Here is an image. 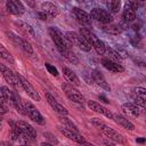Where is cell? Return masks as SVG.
I'll return each mask as SVG.
<instances>
[{
  "label": "cell",
  "mask_w": 146,
  "mask_h": 146,
  "mask_svg": "<svg viewBox=\"0 0 146 146\" xmlns=\"http://www.w3.org/2000/svg\"><path fill=\"white\" fill-rule=\"evenodd\" d=\"M144 141H145L144 138H139V139H137V143H144Z\"/></svg>",
  "instance_id": "ab89813d"
},
{
  "label": "cell",
  "mask_w": 146,
  "mask_h": 146,
  "mask_svg": "<svg viewBox=\"0 0 146 146\" xmlns=\"http://www.w3.org/2000/svg\"><path fill=\"white\" fill-rule=\"evenodd\" d=\"M21 48H22L25 52H27V54H33V48H32V46H31V44H30V42H29V41H26L25 39H22Z\"/></svg>",
  "instance_id": "f1b7e54d"
},
{
  "label": "cell",
  "mask_w": 146,
  "mask_h": 146,
  "mask_svg": "<svg viewBox=\"0 0 146 146\" xmlns=\"http://www.w3.org/2000/svg\"><path fill=\"white\" fill-rule=\"evenodd\" d=\"M0 146H13L10 141H0Z\"/></svg>",
  "instance_id": "d590c367"
},
{
  "label": "cell",
  "mask_w": 146,
  "mask_h": 146,
  "mask_svg": "<svg viewBox=\"0 0 146 146\" xmlns=\"http://www.w3.org/2000/svg\"><path fill=\"white\" fill-rule=\"evenodd\" d=\"M41 146H56V145H54L51 143H41Z\"/></svg>",
  "instance_id": "74e56055"
},
{
  "label": "cell",
  "mask_w": 146,
  "mask_h": 146,
  "mask_svg": "<svg viewBox=\"0 0 146 146\" xmlns=\"http://www.w3.org/2000/svg\"><path fill=\"white\" fill-rule=\"evenodd\" d=\"M14 23H15V25H16V26H18V27H19V30H21V31H23L25 34L31 35L32 38H34V36H35V33H34L33 27H32L30 24H27L26 22H23V21H15Z\"/></svg>",
  "instance_id": "7402d4cb"
},
{
  "label": "cell",
  "mask_w": 146,
  "mask_h": 146,
  "mask_svg": "<svg viewBox=\"0 0 146 146\" xmlns=\"http://www.w3.org/2000/svg\"><path fill=\"white\" fill-rule=\"evenodd\" d=\"M82 146H95V145H92V144H90V143H87V141H84L83 144H81Z\"/></svg>",
  "instance_id": "f35d334b"
},
{
  "label": "cell",
  "mask_w": 146,
  "mask_h": 146,
  "mask_svg": "<svg viewBox=\"0 0 146 146\" xmlns=\"http://www.w3.org/2000/svg\"><path fill=\"white\" fill-rule=\"evenodd\" d=\"M72 11H73L75 18H76L82 25H87V26L91 25V18H90L89 14H87L84 10H82L81 8H78V7H73Z\"/></svg>",
  "instance_id": "2e32d148"
},
{
  "label": "cell",
  "mask_w": 146,
  "mask_h": 146,
  "mask_svg": "<svg viewBox=\"0 0 146 146\" xmlns=\"http://www.w3.org/2000/svg\"><path fill=\"white\" fill-rule=\"evenodd\" d=\"M104 30H105L107 33H110V34H119V33L121 32V29H120V26H117V25L106 26Z\"/></svg>",
  "instance_id": "f546056e"
},
{
  "label": "cell",
  "mask_w": 146,
  "mask_h": 146,
  "mask_svg": "<svg viewBox=\"0 0 146 146\" xmlns=\"http://www.w3.org/2000/svg\"><path fill=\"white\" fill-rule=\"evenodd\" d=\"M43 136H44L48 140H50V141H51V144H54V145L58 143V140L56 139V137H54V135H52V133H50V132H44V133H43Z\"/></svg>",
  "instance_id": "1f68e13d"
},
{
  "label": "cell",
  "mask_w": 146,
  "mask_h": 146,
  "mask_svg": "<svg viewBox=\"0 0 146 146\" xmlns=\"http://www.w3.org/2000/svg\"><path fill=\"white\" fill-rule=\"evenodd\" d=\"M106 7H107V11L108 13H119L120 7H121V2L117 0H112V1H106L105 2Z\"/></svg>",
  "instance_id": "83f0119b"
},
{
  "label": "cell",
  "mask_w": 146,
  "mask_h": 146,
  "mask_svg": "<svg viewBox=\"0 0 146 146\" xmlns=\"http://www.w3.org/2000/svg\"><path fill=\"white\" fill-rule=\"evenodd\" d=\"M41 9L47 16H50V17H55L59 14L58 7L52 2H42L41 3Z\"/></svg>",
  "instance_id": "ffe728a7"
},
{
  "label": "cell",
  "mask_w": 146,
  "mask_h": 146,
  "mask_svg": "<svg viewBox=\"0 0 146 146\" xmlns=\"http://www.w3.org/2000/svg\"><path fill=\"white\" fill-rule=\"evenodd\" d=\"M89 16H90L91 19H95V21L104 23V24H110L113 21L112 14L108 13L106 9H103V8H94V9H91V13H90Z\"/></svg>",
  "instance_id": "8992f818"
},
{
  "label": "cell",
  "mask_w": 146,
  "mask_h": 146,
  "mask_svg": "<svg viewBox=\"0 0 146 146\" xmlns=\"http://www.w3.org/2000/svg\"><path fill=\"white\" fill-rule=\"evenodd\" d=\"M0 57L2 59H5L6 62H8L9 64H15V59H14L13 55L9 52V50L6 49V47L2 43H0Z\"/></svg>",
  "instance_id": "cb8c5ba5"
},
{
  "label": "cell",
  "mask_w": 146,
  "mask_h": 146,
  "mask_svg": "<svg viewBox=\"0 0 146 146\" xmlns=\"http://www.w3.org/2000/svg\"><path fill=\"white\" fill-rule=\"evenodd\" d=\"M121 108L128 116H131V117H138L141 114V108L135 103H124L122 104Z\"/></svg>",
  "instance_id": "7c38bea8"
},
{
  "label": "cell",
  "mask_w": 146,
  "mask_h": 146,
  "mask_svg": "<svg viewBox=\"0 0 146 146\" xmlns=\"http://www.w3.org/2000/svg\"><path fill=\"white\" fill-rule=\"evenodd\" d=\"M99 99H102L104 103H110V100H108V99H107L105 96H103V95H99Z\"/></svg>",
  "instance_id": "8d00e7d4"
},
{
  "label": "cell",
  "mask_w": 146,
  "mask_h": 146,
  "mask_svg": "<svg viewBox=\"0 0 146 146\" xmlns=\"http://www.w3.org/2000/svg\"><path fill=\"white\" fill-rule=\"evenodd\" d=\"M58 119H59V122L63 124L64 128H67V129H71V130H74V131L79 132V129L75 125V123H73V121H71L66 115H59Z\"/></svg>",
  "instance_id": "603a6c76"
},
{
  "label": "cell",
  "mask_w": 146,
  "mask_h": 146,
  "mask_svg": "<svg viewBox=\"0 0 146 146\" xmlns=\"http://www.w3.org/2000/svg\"><path fill=\"white\" fill-rule=\"evenodd\" d=\"M0 73H2L5 80L7 82H9L10 86H13L15 89L22 88V84L19 82V79L17 76V73L13 72L11 70H9L7 66H5L3 64H0Z\"/></svg>",
  "instance_id": "52a82bcc"
},
{
  "label": "cell",
  "mask_w": 146,
  "mask_h": 146,
  "mask_svg": "<svg viewBox=\"0 0 146 146\" xmlns=\"http://www.w3.org/2000/svg\"><path fill=\"white\" fill-rule=\"evenodd\" d=\"M46 67H47V70L49 71V73H50V74H52V75H55V76H57V75H58V71H57V68H56L55 66H52V65H50V64L46 63Z\"/></svg>",
  "instance_id": "4dcf8cb0"
},
{
  "label": "cell",
  "mask_w": 146,
  "mask_h": 146,
  "mask_svg": "<svg viewBox=\"0 0 146 146\" xmlns=\"http://www.w3.org/2000/svg\"><path fill=\"white\" fill-rule=\"evenodd\" d=\"M91 47H94V49L97 51V54H99V55H105V48H106V44H105L99 38H96V39L92 41Z\"/></svg>",
  "instance_id": "d4e9b609"
},
{
  "label": "cell",
  "mask_w": 146,
  "mask_h": 146,
  "mask_svg": "<svg viewBox=\"0 0 146 146\" xmlns=\"http://www.w3.org/2000/svg\"><path fill=\"white\" fill-rule=\"evenodd\" d=\"M36 16H38L40 19H42V21H46V19H47V17H48L43 11H38V13H36Z\"/></svg>",
  "instance_id": "836d02e7"
},
{
  "label": "cell",
  "mask_w": 146,
  "mask_h": 146,
  "mask_svg": "<svg viewBox=\"0 0 146 146\" xmlns=\"http://www.w3.org/2000/svg\"><path fill=\"white\" fill-rule=\"evenodd\" d=\"M88 106H89V108L92 110L94 112L99 113V114H103V115H105V116L108 117V119H113V113H112L110 110H107L105 106L100 105L99 103L94 102V100H89V102H88Z\"/></svg>",
  "instance_id": "9a60e30c"
},
{
  "label": "cell",
  "mask_w": 146,
  "mask_h": 146,
  "mask_svg": "<svg viewBox=\"0 0 146 146\" xmlns=\"http://www.w3.org/2000/svg\"><path fill=\"white\" fill-rule=\"evenodd\" d=\"M102 64H103V66L106 70H108L111 72H114V73H122V72H124V67L120 63L114 62V60H112L110 58H103L102 59Z\"/></svg>",
  "instance_id": "5bb4252c"
},
{
  "label": "cell",
  "mask_w": 146,
  "mask_h": 146,
  "mask_svg": "<svg viewBox=\"0 0 146 146\" xmlns=\"http://www.w3.org/2000/svg\"><path fill=\"white\" fill-rule=\"evenodd\" d=\"M17 76H18V79H19V82H21L22 88L24 89V91H25L32 99H34V100H36V102L41 100V97H40L39 92L34 89V87L31 84V82H30L25 76H23V75L19 74V73H17Z\"/></svg>",
  "instance_id": "ba28073f"
},
{
  "label": "cell",
  "mask_w": 146,
  "mask_h": 146,
  "mask_svg": "<svg viewBox=\"0 0 146 146\" xmlns=\"http://www.w3.org/2000/svg\"><path fill=\"white\" fill-rule=\"evenodd\" d=\"M103 143H104L105 146H116L111 139H103Z\"/></svg>",
  "instance_id": "e575fe53"
},
{
  "label": "cell",
  "mask_w": 146,
  "mask_h": 146,
  "mask_svg": "<svg viewBox=\"0 0 146 146\" xmlns=\"http://www.w3.org/2000/svg\"><path fill=\"white\" fill-rule=\"evenodd\" d=\"M90 75H91V78H92L94 82H96L100 88H103V89H105V90H107V91H111V86L106 82L105 78L103 76V74H102L99 71L94 70V71H91Z\"/></svg>",
  "instance_id": "ac0fdd59"
},
{
  "label": "cell",
  "mask_w": 146,
  "mask_h": 146,
  "mask_svg": "<svg viewBox=\"0 0 146 146\" xmlns=\"http://www.w3.org/2000/svg\"><path fill=\"white\" fill-rule=\"evenodd\" d=\"M58 130L67 138H70L71 140L75 141V143H79V144H83L86 140L78 132V131H74V130H71V129H67V128H64V127H59Z\"/></svg>",
  "instance_id": "4fadbf2b"
},
{
  "label": "cell",
  "mask_w": 146,
  "mask_h": 146,
  "mask_svg": "<svg viewBox=\"0 0 146 146\" xmlns=\"http://www.w3.org/2000/svg\"><path fill=\"white\" fill-rule=\"evenodd\" d=\"M139 2H137V1H129L128 2V6L131 8V9H133L135 11H136V9H138V7H139Z\"/></svg>",
  "instance_id": "d6a6232c"
},
{
  "label": "cell",
  "mask_w": 146,
  "mask_h": 146,
  "mask_svg": "<svg viewBox=\"0 0 146 146\" xmlns=\"http://www.w3.org/2000/svg\"><path fill=\"white\" fill-rule=\"evenodd\" d=\"M16 125H17V128L21 130V132H22L25 137H27V138L31 139V140L35 139V137H36V131H35V129H34L30 123H27V122L21 120V121H17V122H16Z\"/></svg>",
  "instance_id": "9c48e42d"
},
{
  "label": "cell",
  "mask_w": 146,
  "mask_h": 146,
  "mask_svg": "<svg viewBox=\"0 0 146 146\" xmlns=\"http://www.w3.org/2000/svg\"><path fill=\"white\" fill-rule=\"evenodd\" d=\"M123 18L127 22H133L136 19V11L133 9H131L128 5L125 6V8L123 10Z\"/></svg>",
  "instance_id": "4316f807"
},
{
  "label": "cell",
  "mask_w": 146,
  "mask_h": 146,
  "mask_svg": "<svg viewBox=\"0 0 146 146\" xmlns=\"http://www.w3.org/2000/svg\"><path fill=\"white\" fill-rule=\"evenodd\" d=\"M113 120L120 124L122 128L127 129V130H133L135 129V124L125 116H123L122 114H113Z\"/></svg>",
  "instance_id": "d6986e66"
},
{
  "label": "cell",
  "mask_w": 146,
  "mask_h": 146,
  "mask_svg": "<svg viewBox=\"0 0 146 146\" xmlns=\"http://www.w3.org/2000/svg\"><path fill=\"white\" fill-rule=\"evenodd\" d=\"M46 98H47V102H48V104L52 107V110H55L59 115H67L68 114V111L60 104V103H58L50 94H46Z\"/></svg>",
  "instance_id": "e0dca14e"
},
{
  "label": "cell",
  "mask_w": 146,
  "mask_h": 146,
  "mask_svg": "<svg viewBox=\"0 0 146 146\" xmlns=\"http://www.w3.org/2000/svg\"><path fill=\"white\" fill-rule=\"evenodd\" d=\"M65 38L66 40L68 41L70 44H74V46H78L81 50L83 51H89L91 49V46L76 32H73V31H67L65 33Z\"/></svg>",
  "instance_id": "3957f363"
},
{
  "label": "cell",
  "mask_w": 146,
  "mask_h": 146,
  "mask_svg": "<svg viewBox=\"0 0 146 146\" xmlns=\"http://www.w3.org/2000/svg\"><path fill=\"white\" fill-rule=\"evenodd\" d=\"M105 54H107V58H110V59H112V60H117V62H121L122 60V56L120 55V52H117L116 50H114V49H112V48H110V47H107L106 46V48H105Z\"/></svg>",
  "instance_id": "484cf974"
},
{
  "label": "cell",
  "mask_w": 146,
  "mask_h": 146,
  "mask_svg": "<svg viewBox=\"0 0 146 146\" xmlns=\"http://www.w3.org/2000/svg\"><path fill=\"white\" fill-rule=\"evenodd\" d=\"M62 72H63L64 76L68 80V82H70L71 84H73V86H80V79L78 78V75H76L71 68H68V67H63Z\"/></svg>",
  "instance_id": "44dd1931"
},
{
  "label": "cell",
  "mask_w": 146,
  "mask_h": 146,
  "mask_svg": "<svg viewBox=\"0 0 146 146\" xmlns=\"http://www.w3.org/2000/svg\"><path fill=\"white\" fill-rule=\"evenodd\" d=\"M49 35L51 36L56 48L58 49V51L63 55L64 52H66L67 50H70V43L66 40V38L62 34V32L55 27H49Z\"/></svg>",
  "instance_id": "7a4b0ae2"
},
{
  "label": "cell",
  "mask_w": 146,
  "mask_h": 146,
  "mask_svg": "<svg viewBox=\"0 0 146 146\" xmlns=\"http://www.w3.org/2000/svg\"><path fill=\"white\" fill-rule=\"evenodd\" d=\"M22 103H23V107L25 111V115H27L32 121H34L39 124H44V119H43L42 114L38 111V108L32 103H30L29 100H23Z\"/></svg>",
  "instance_id": "277c9868"
},
{
  "label": "cell",
  "mask_w": 146,
  "mask_h": 146,
  "mask_svg": "<svg viewBox=\"0 0 146 146\" xmlns=\"http://www.w3.org/2000/svg\"><path fill=\"white\" fill-rule=\"evenodd\" d=\"M62 88H63L65 95L68 97V99L72 100L73 103L82 104V103L84 102V98H83L82 94H81L76 88H74L73 84H71V83H68V82H64V83L62 84Z\"/></svg>",
  "instance_id": "5b68a950"
},
{
  "label": "cell",
  "mask_w": 146,
  "mask_h": 146,
  "mask_svg": "<svg viewBox=\"0 0 146 146\" xmlns=\"http://www.w3.org/2000/svg\"><path fill=\"white\" fill-rule=\"evenodd\" d=\"M133 99L135 104L140 108H145L146 106V89L143 87H137L133 89Z\"/></svg>",
  "instance_id": "30bf717a"
},
{
  "label": "cell",
  "mask_w": 146,
  "mask_h": 146,
  "mask_svg": "<svg viewBox=\"0 0 146 146\" xmlns=\"http://www.w3.org/2000/svg\"><path fill=\"white\" fill-rule=\"evenodd\" d=\"M1 122H2V119H1V115H0V125H1Z\"/></svg>",
  "instance_id": "60d3db41"
},
{
  "label": "cell",
  "mask_w": 146,
  "mask_h": 146,
  "mask_svg": "<svg viewBox=\"0 0 146 146\" xmlns=\"http://www.w3.org/2000/svg\"><path fill=\"white\" fill-rule=\"evenodd\" d=\"M91 122H92V124L96 125L99 130H102V132H103L108 139H111L112 141L123 143V137H122V135H121L120 132H117L116 130H114L113 128H110L107 124H105L104 122L99 121V120L96 119V117H94V119L91 120Z\"/></svg>",
  "instance_id": "6da1fadb"
},
{
  "label": "cell",
  "mask_w": 146,
  "mask_h": 146,
  "mask_svg": "<svg viewBox=\"0 0 146 146\" xmlns=\"http://www.w3.org/2000/svg\"><path fill=\"white\" fill-rule=\"evenodd\" d=\"M6 8H7V11L9 14H13V15H22L24 13V6L21 1H17V0H9L6 2Z\"/></svg>",
  "instance_id": "8fae6325"
}]
</instances>
